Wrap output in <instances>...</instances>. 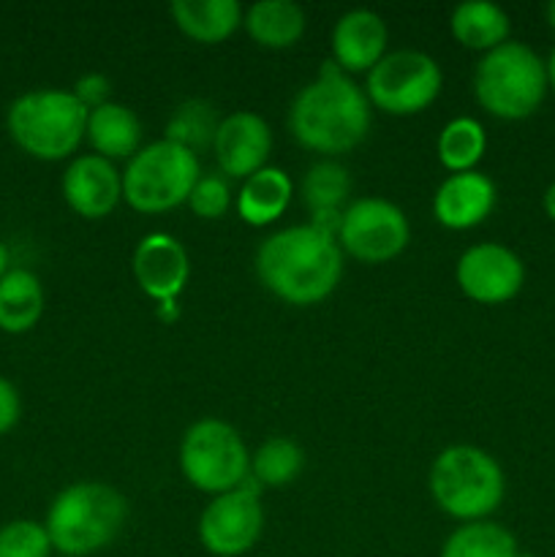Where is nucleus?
<instances>
[{
	"instance_id": "1",
	"label": "nucleus",
	"mask_w": 555,
	"mask_h": 557,
	"mask_svg": "<svg viewBox=\"0 0 555 557\" xmlns=\"http://www.w3.org/2000/svg\"><path fill=\"white\" fill-rule=\"evenodd\" d=\"M256 275L267 292L288 305H316L330 297L343 275V250L316 226H288L256 250Z\"/></svg>"
},
{
	"instance_id": "2",
	"label": "nucleus",
	"mask_w": 555,
	"mask_h": 557,
	"mask_svg": "<svg viewBox=\"0 0 555 557\" xmlns=\"http://www.w3.org/2000/svg\"><path fill=\"white\" fill-rule=\"evenodd\" d=\"M368 96L332 60L321 63L319 76L294 96L288 109V131L294 139L324 156L354 150L368 136Z\"/></svg>"
},
{
	"instance_id": "3",
	"label": "nucleus",
	"mask_w": 555,
	"mask_h": 557,
	"mask_svg": "<svg viewBox=\"0 0 555 557\" xmlns=\"http://www.w3.org/2000/svg\"><path fill=\"white\" fill-rule=\"evenodd\" d=\"M128 500L103 482H76L54 495L44 528L63 557H87L107 549L123 533Z\"/></svg>"
},
{
	"instance_id": "4",
	"label": "nucleus",
	"mask_w": 555,
	"mask_h": 557,
	"mask_svg": "<svg viewBox=\"0 0 555 557\" xmlns=\"http://www.w3.org/2000/svg\"><path fill=\"white\" fill-rule=\"evenodd\" d=\"M11 141L38 161H63L79 150L87 131V109L71 90L41 87L16 96L5 109Z\"/></svg>"
},
{
	"instance_id": "5",
	"label": "nucleus",
	"mask_w": 555,
	"mask_h": 557,
	"mask_svg": "<svg viewBox=\"0 0 555 557\" xmlns=\"http://www.w3.org/2000/svg\"><path fill=\"white\" fill-rule=\"evenodd\" d=\"M428 484L439 509L462 522L488 520L506 493L498 460L468 444L446 446L430 466Z\"/></svg>"
},
{
	"instance_id": "6",
	"label": "nucleus",
	"mask_w": 555,
	"mask_h": 557,
	"mask_svg": "<svg viewBox=\"0 0 555 557\" xmlns=\"http://www.w3.org/2000/svg\"><path fill=\"white\" fill-rule=\"evenodd\" d=\"M547 65L528 44L506 41L473 69V96L498 120H526L547 96Z\"/></svg>"
},
{
	"instance_id": "7",
	"label": "nucleus",
	"mask_w": 555,
	"mask_h": 557,
	"mask_svg": "<svg viewBox=\"0 0 555 557\" xmlns=\"http://www.w3.org/2000/svg\"><path fill=\"white\" fill-rule=\"evenodd\" d=\"M201 177L199 156L174 141L158 139L141 147L123 174V199L145 215L185 205Z\"/></svg>"
},
{
	"instance_id": "8",
	"label": "nucleus",
	"mask_w": 555,
	"mask_h": 557,
	"mask_svg": "<svg viewBox=\"0 0 555 557\" xmlns=\"http://www.w3.org/2000/svg\"><path fill=\"white\" fill-rule=\"evenodd\" d=\"M180 471L190 487L215 498L243 487L250 476V451L229 422L199 419L183 435Z\"/></svg>"
},
{
	"instance_id": "9",
	"label": "nucleus",
	"mask_w": 555,
	"mask_h": 557,
	"mask_svg": "<svg viewBox=\"0 0 555 557\" xmlns=\"http://www.w3.org/2000/svg\"><path fill=\"white\" fill-rule=\"evenodd\" d=\"M444 74L430 54L419 49H397L386 52L379 65L368 71L365 96L370 107L386 114H419L439 98Z\"/></svg>"
},
{
	"instance_id": "10",
	"label": "nucleus",
	"mask_w": 555,
	"mask_h": 557,
	"mask_svg": "<svg viewBox=\"0 0 555 557\" xmlns=\"http://www.w3.org/2000/svg\"><path fill=\"white\" fill-rule=\"evenodd\" d=\"M411 239L406 212L379 196H365L343 210L337 245L362 264H384L397 259Z\"/></svg>"
},
{
	"instance_id": "11",
	"label": "nucleus",
	"mask_w": 555,
	"mask_h": 557,
	"mask_svg": "<svg viewBox=\"0 0 555 557\" xmlns=\"http://www.w3.org/2000/svg\"><path fill=\"white\" fill-rule=\"evenodd\" d=\"M261 487L245 479L243 487L215 495L199 517L201 547L215 557H239L259 544L264 531V509L259 500Z\"/></svg>"
},
{
	"instance_id": "12",
	"label": "nucleus",
	"mask_w": 555,
	"mask_h": 557,
	"mask_svg": "<svg viewBox=\"0 0 555 557\" xmlns=\"http://www.w3.org/2000/svg\"><path fill=\"white\" fill-rule=\"evenodd\" d=\"M457 286L479 305H504L520 294L526 283V267L520 256L498 243L471 245L457 259Z\"/></svg>"
},
{
	"instance_id": "13",
	"label": "nucleus",
	"mask_w": 555,
	"mask_h": 557,
	"mask_svg": "<svg viewBox=\"0 0 555 557\" xmlns=\"http://www.w3.org/2000/svg\"><path fill=\"white\" fill-rule=\"evenodd\" d=\"M272 152V131L256 112H232L218 125L212 156L223 177L248 180L267 166Z\"/></svg>"
},
{
	"instance_id": "14",
	"label": "nucleus",
	"mask_w": 555,
	"mask_h": 557,
	"mask_svg": "<svg viewBox=\"0 0 555 557\" xmlns=\"http://www.w3.org/2000/svg\"><path fill=\"white\" fill-rule=\"evenodd\" d=\"M60 190H63L65 205L76 215L98 221V218H107L123 199V174L114 169L112 161L87 152V156H76L65 166Z\"/></svg>"
},
{
	"instance_id": "15",
	"label": "nucleus",
	"mask_w": 555,
	"mask_h": 557,
	"mask_svg": "<svg viewBox=\"0 0 555 557\" xmlns=\"http://www.w3.org/2000/svg\"><path fill=\"white\" fill-rule=\"evenodd\" d=\"M190 275V259L185 245L172 234H147L134 250V277L150 299L177 302Z\"/></svg>"
},
{
	"instance_id": "16",
	"label": "nucleus",
	"mask_w": 555,
	"mask_h": 557,
	"mask_svg": "<svg viewBox=\"0 0 555 557\" xmlns=\"http://www.w3.org/2000/svg\"><path fill=\"white\" fill-rule=\"evenodd\" d=\"M498 201L495 183L482 172L449 174L433 196V215L452 232H466L490 218Z\"/></svg>"
},
{
	"instance_id": "17",
	"label": "nucleus",
	"mask_w": 555,
	"mask_h": 557,
	"mask_svg": "<svg viewBox=\"0 0 555 557\" xmlns=\"http://www.w3.org/2000/svg\"><path fill=\"white\" fill-rule=\"evenodd\" d=\"M390 30L370 9L346 11L332 27V63L343 74H368L386 54Z\"/></svg>"
},
{
	"instance_id": "18",
	"label": "nucleus",
	"mask_w": 555,
	"mask_h": 557,
	"mask_svg": "<svg viewBox=\"0 0 555 557\" xmlns=\"http://www.w3.org/2000/svg\"><path fill=\"white\" fill-rule=\"evenodd\" d=\"M85 139L96 150V156L114 161V158H134L141 150V123L134 109L118 101L87 112Z\"/></svg>"
},
{
	"instance_id": "19",
	"label": "nucleus",
	"mask_w": 555,
	"mask_h": 557,
	"mask_svg": "<svg viewBox=\"0 0 555 557\" xmlns=\"http://www.w3.org/2000/svg\"><path fill=\"white\" fill-rule=\"evenodd\" d=\"M292 196V177L278 166H264L243 180V188L237 194V215L248 226H270L288 210Z\"/></svg>"
},
{
	"instance_id": "20",
	"label": "nucleus",
	"mask_w": 555,
	"mask_h": 557,
	"mask_svg": "<svg viewBox=\"0 0 555 557\" xmlns=\"http://www.w3.org/2000/svg\"><path fill=\"white\" fill-rule=\"evenodd\" d=\"M169 11L174 25L199 44L226 41L245 14L237 0H174Z\"/></svg>"
},
{
	"instance_id": "21",
	"label": "nucleus",
	"mask_w": 555,
	"mask_h": 557,
	"mask_svg": "<svg viewBox=\"0 0 555 557\" xmlns=\"http://www.w3.org/2000/svg\"><path fill=\"white\" fill-rule=\"evenodd\" d=\"M44 315V286L36 272L11 267L0 281V332L25 335Z\"/></svg>"
},
{
	"instance_id": "22",
	"label": "nucleus",
	"mask_w": 555,
	"mask_h": 557,
	"mask_svg": "<svg viewBox=\"0 0 555 557\" xmlns=\"http://www.w3.org/2000/svg\"><path fill=\"white\" fill-rule=\"evenodd\" d=\"M449 27L457 44L484 54L509 41L511 30L506 11L490 0H466V3L457 5L452 11Z\"/></svg>"
},
{
	"instance_id": "23",
	"label": "nucleus",
	"mask_w": 555,
	"mask_h": 557,
	"mask_svg": "<svg viewBox=\"0 0 555 557\" xmlns=\"http://www.w3.org/2000/svg\"><path fill=\"white\" fill-rule=\"evenodd\" d=\"M243 25L264 49H288L303 38L305 11L294 0H261L245 9Z\"/></svg>"
},
{
	"instance_id": "24",
	"label": "nucleus",
	"mask_w": 555,
	"mask_h": 557,
	"mask_svg": "<svg viewBox=\"0 0 555 557\" xmlns=\"http://www.w3.org/2000/svg\"><path fill=\"white\" fill-rule=\"evenodd\" d=\"M218 125H221V120H218L215 107L210 101H205V98H188V101H183L172 112L163 139L174 141V145L185 147L194 156H199V152L212 147Z\"/></svg>"
},
{
	"instance_id": "25",
	"label": "nucleus",
	"mask_w": 555,
	"mask_h": 557,
	"mask_svg": "<svg viewBox=\"0 0 555 557\" xmlns=\"http://www.w3.org/2000/svg\"><path fill=\"white\" fill-rule=\"evenodd\" d=\"M517 539L490 520L462 522L444 542L441 557H515Z\"/></svg>"
},
{
	"instance_id": "26",
	"label": "nucleus",
	"mask_w": 555,
	"mask_h": 557,
	"mask_svg": "<svg viewBox=\"0 0 555 557\" xmlns=\"http://www.w3.org/2000/svg\"><path fill=\"white\" fill-rule=\"evenodd\" d=\"M439 161L452 174L473 172L488 150V134L473 117H455L439 134Z\"/></svg>"
},
{
	"instance_id": "27",
	"label": "nucleus",
	"mask_w": 555,
	"mask_h": 557,
	"mask_svg": "<svg viewBox=\"0 0 555 557\" xmlns=\"http://www.w3.org/2000/svg\"><path fill=\"white\" fill-rule=\"evenodd\" d=\"M303 466L305 455L299 444H294L292 438H283V435H275L250 455V479L259 487H286L299 476Z\"/></svg>"
},
{
	"instance_id": "28",
	"label": "nucleus",
	"mask_w": 555,
	"mask_h": 557,
	"mask_svg": "<svg viewBox=\"0 0 555 557\" xmlns=\"http://www.w3.org/2000/svg\"><path fill=\"white\" fill-rule=\"evenodd\" d=\"M351 196V177L346 166L335 161H319L308 169L303 177V199L310 215L316 212H343Z\"/></svg>"
},
{
	"instance_id": "29",
	"label": "nucleus",
	"mask_w": 555,
	"mask_h": 557,
	"mask_svg": "<svg viewBox=\"0 0 555 557\" xmlns=\"http://www.w3.org/2000/svg\"><path fill=\"white\" fill-rule=\"evenodd\" d=\"M52 542L36 520H11L0 528V557H49Z\"/></svg>"
},
{
	"instance_id": "30",
	"label": "nucleus",
	"mask_w": 555,
	"mask_h": 557,
	"mask_svg": "<svg viewBox=\"0 0 555 557\" xmlns=\"http://www.w3.org/2000/svg\"><path fill=\"white\" fill-rule=\"evenodd\" d=\"M185 205L201 221H218V218H223L229 212V207H232V185H229V177H223V174H201Z\"/></svg>"
},
{
	"instance_id": "31",
	"label": "nucleus",
	"mask_w": 555,
	"mask_h": 557,
	"mask_svg": "<svg viewBox=\"0 0 555 557\" xmlns=\"http://www.w3.org/2000/svg\"><path fill=\"white\" fill-rule=\"evenodd\" d=\"M71 92H74L76 101H79L82 107L90 112V109H98V107H103V103H109L112 85H109V79L103 74H85L76 79L74 90Z\"/></svg>"
},
{
	"instance_id": "32",
	"label": "nucleus",
	"mask_w": 555,
	"mask_h": 557,
	"mask_svg": "<svg viewBox=\"0 0 555 557\" xmlns=\"http://www.w3.org/2000/svg\"><path fill=\"white\" fill-rule=\"evenodd\" d=\"M22 417V400L16 386L0 375V435L11 433Z\"/></svg>"
},
{
	"instance_id": "33",
	"label": "nucleus",
	"mask_w": 555,
	"mask_h": 557,
	"mask_svg": "<svg viewBox=\"0 0 555 557\" xmlns=\"http://www.w3.org/2000/svg\"><path fill=\"white\" fill-rule=\"evenodd\" d=\"M11 272V250L5 248V243L0 239V281Z\"/></svg>"
},
{
	"instance_id": "34",
	"label": "nucleus",
	"mask_w": 555,
	"mask_h": 557,
	"mask_svg": "<svg viewBox=\"0 0 555 557\" xmlns=\"http://www.w3.org/2000/svg\"><path fill=\"white\" fill-rule=\"evenodd\" d=\"M542 205H544V212H547V215H550V221H555V183L550 185L547 190H544Z\"/></svg>"
},
{
	"instance_id": "35",
	"label": "nucleus",
	"mask_w": 555,
	"mask_h": 557,
	"mask_svg": "<svg viewBox=\"0 0 555 557\" xmlns=\"http://www.w3.org/2000/svg\"><path fill=\"white\" fill-rule=\"evenodd\" d=\"M158 315H161L163 321H174L177 319V302H161L158 305Z\"/></svg>"
},
{
	"instance_id": "36",
	"label": "nucleus",
	"mask_w": 555,
	"mask_h": 557,
	"mask_svg": "<svg viewBox=\"0 0 555 557\" xmlns=\"http://www.w3.org/2000/svg\"><path fill=\"white\" fill-rule=\"evenodd\" d=\"M544 65H547V85L555 90V49L550 52V60Z\"/></svg>"
},
{
	"instance_id": "37",
	"label": "nucleus",
	"mask_w": 555,
	"mask_h": 557,
	"mask_svg": "<svg viewBox=\"0 0 555 557\" xmlns=\"http://www.w3.org/2000/svg\"><path fill=\"white\" fill-rule=\"evenodd\" d=\"M544 16H547V25L555 30V0H553V3H547V9H544Z\"/></svg>"
},
{
	"instance_id": "38",
	"label": "nucleus",
	"mask_w": 555,
	"mask_h": 557,
	"mask_svg": "<svg viewBox=\"0 0 555 557\" xmlns=\"http://www.w3.org/2000/svg\"><path fill=\"white\" fill-rule=\"evenodd\" d=\"M515 557H536V555H531V553H520V549H517V555Z\"/></svg>"
}]
</instances>
